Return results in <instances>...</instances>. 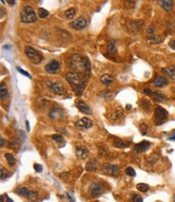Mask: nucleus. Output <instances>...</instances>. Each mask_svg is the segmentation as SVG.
I'll list each match as a JSON object with an SVG mask.
<instances>
[{"mask_svg":"<svg viewBox=\"0 0 175 202\" xmlns=\"http://www.w3.org/2000/svg\"><path fill=\"white\" fill-rule=\"evenodd\" d=\"M0 174H1V180H4L8 178V171L5 168H1L0 170Z\"/></svg>","mask_w":175,"mask_h":202,"instance_id":"obj_36","label":"nucleus"},{"mask_svg":"<svg viewBox=\"0 0 175 202\" xmlns=\"http://www.w3.org/2000/svg\"><path fill=\"white\" fill-rule=\"evenodd\" d=\"M75 13H76V11H75V8H71L70 9H68L67 11H65V17L67 18L68 20H71L74 17Z\"/></svg>","mask_w":175,"mask_h":202,"instance_id":"obj_29","label":"nucleus"},{"mask_svg":"<svg viewBox=\"0 0 175 202\" xmlns=\"http://www.w3.org/2000/svg\"><path fill=\"white\" fill-rule=\"evenodd\" d=\"M98 168V162L95 158H92L86 165V170L89 172L96 171Z\"/></svg>","mask_w":175,"mask_h":202,"instance_id":"obj_20","label":"nucleus"},{"mask_svg":"<svg viewBox=\"0 0 175 202\" xmlns=\"http://www.w3.org/2000/svg\"><path fill=\"white\" fill-rule=\"evenodd\" d=\"M124 1L128 6H133L134 2H136V0H124Z\"/></svg>","mask_w":175,"mask_h":202,"instance_id":"obj_45","label":"nucleus"},{"mask_svg":"<svg viewBox=\"0 0 175 202\" xmlns=\"http://www.w3.org/2000/svg\"><path fill=\"white\" fill-rule=\"evenodd\" d=\"M152 97H153V100L158 101V102H164L166 100V98H165V95L158 91L153 92V94H152Z\"/></svg>","mask_w":175,"mask_h":202,"instance_id":"obj_25","label":"nucleus"},{"mask_svg":"<svg viewBox=\"0 0 175 202\" xmlns=\"http://www.w3.org/2000/svg\"><path fill=\"white\" fill-rule=\"evenodd\" d=\"M161 38L159 36L156 35V34H153V35H150L148 38H147V41L150 44H158V43L161 42Z\"/></svg>","mask_w":175,"mask_h":202,"instance_id":"obj_27","label":"nucleus"},{"mask_svg":"<svg viewBox=\"0 0 175 202\" xmlns=\"http://www.w3.org/2000/svg\"><path fill=\"white\" fill-rule=\"evenodd\" d=\"M5 157L6 159H7V161H8V165H9L11 167H12L15 166V163H16V160H15V157H14L13 154L7 153V154H5Z\"/></svg>","mask_w":175,"mask_h":202,"instance_id":"obj_28","label":"nucleus"},{"mask_svg":"<svg viewBox=\"0 0 175 202\" xmlns=\"http://www.w3.org/2000/svg\"><path fill=\"white\" fill-rule=\"evenodd\" d=\"M61 68V63L56 59L51 60L45 66V71L49 74H56Z\"/></svg>","mask_w":175,"mask_h":202,"instance_id":"obj_13","label":"nucleus"},{"mask_svg":"<svg viewBox=\"0 0 175 202\" xmlns=\"http://www.w3.org/2000/svg\"><path fill=\"white\" fill-rule=\"evenodd\" d=\"M33 167H34V170L36 172H41L43 171V167L40 164H38V163H35L33 165Z\"/></svg>","mask_w":175,"mask_h":202,"instance_id":"obj_41","label":"nucleus"},{"mask_svg":"<svg viewBox=\"0 0 175 202\" xmlns=\"http://www.w3.org/2000/svg\"><path fill=\"white\" fill-rule=\"evenodd\" d=\"M48 88L50 91L56 95H62L65 92L64 84L60 81H56L54 83L50 84L48 85Z\"/></svg>","mask_w":175,"mask_h":202,"instance_id":"obj_11","label":"nucleus"},{"mask_svg":"<svg viewBox=\"0 0 175 202\" xmlns=\"http://www.w3.org/2000/svg\"><path fill=\"white\" fill-rule=\"evenodd\" d=\"M144 93H145V94H146L147 96H152L153 92L152 91L151 89H149V88H145V90H144Z\"/></svg>","mask_w":175,"mask_h":202,"instance_id":"obj_43","label":"nucleus"},{"mask_svg":"<svg viewBox=\"0 0 175 202\" xmlns=\"http://www.w3.org/2000/svg\"><path fill=\"white\" fill-rule=\"evenodd\" d=\"M68 59H69V65L71 68L74 70V71L90 75L91 67L89 58L86 57L84 58L78 54H74L70 56Z\"/></svg>","mask_w":175,"mask_h":202,"instance_id":"obj_1","label":"nucleus"},{"mask_svg":"<svg viewBox=\"0 0 175 202\" xmlns=\"http://www.w3.org/2000/svg\"><path fill=\"white\" fill-rule=\"evenodd\" d=\"M125 173H126V174L129 177H135L136 174L135 170L133 169V167H128L127 169L125 170Z\"/></svg>","mask_w":175,"mask_h":202,"instance_id":"obj_33","label":"nucleus"},{"mask_svg":"<svg viewBox=\"0 0 175 202\" xmlns=\"http://www.w3.org/2000/svg\"><path fill=\"white\" fill-rule=\"evenodd\" d=\"M52 138L54 141H56L58 144H61L63 141H64V139H63L62 136L61 135H58V134H56V135H53L52 136Z\"/></svg>","mask_w":175,"mask_h":202,"instance_id":"obj_35","label":"nucleus"},{"mask_svg":"<svg viewBox=\"0 0 175 202\" xmlns=\"http://www.w3.org/2000/svg\"><path fill=\"white\" fill-rule=\"evenodd\" d=\"M158 3L166 12H170L173 8V0H158Z\"/></svg>","mask_w":175,"mask_h":202,"instance_id":"obj_19","label":"nucleus"},{"mask_svg":"<svg viewBox=\"0 0 175 202\" xmlns=\"http://www.w3.org/2000/svg\"><path fill=\"white\" fill-rule=\"evenodd\" d=\"M77 108L79 110L80 112L86 114H92V110L85 101H78L76 103Z\"/></svg>","mask_w":175,"mask_h":202,"instance_id":"obj_16","label":"nucleus"},{"mask_svg":"<svg viewBox=\"0 0 175 202\" xmlns=\"http://www.w3.org/2000/svg\"><path fill=\"white\" fill-rule=\"evenodd\" d=\"M140 106L142 107L145 111H150V107H151V105H150V102L148 100H142L141 102H140Z\"/></svg>","mask_w":175,"mask_h":202,"instance_id":"obj_32","label":"nucleus"},{"mask_svg":"<svg viewBox=\"0 0 175 202\" xmlns=\"http://www.w3.org/2000/svg\"><path fill=\"white\" fill-rule=\"evenodd\" d=\"M173 200L175 201V195H174V197H173Z\"/></svg>","mask_w":175,"mask_h":202,"instance_id":"obj_53","label":"nucleus"},{"mask_svg":"<svg viewBox=\"0 0 175 202\" xmlns=\"http://www.w3.org/2000/svg\"><path fill=\"white\" fill-rule=\"evenodd\" d=\"M75 126L80 130H87L93 126V122L89 118L84 117L78 119V121L75 123Z\"/></svg>","mask_w":175,"mask_h":202,"instance_id":"obj_12","label":"nucleus"},{"mask_svg":"<svg viewBox=\"0 0 175 202\" xmlns=\"http://www.w3.org/2000/svg\"><path fill=\"white\" fill-rule=\"evenodd\" d=\"M169 46H170V47L171 49H173V50H175V40H171L169 42Z\"/></svg>","mask_w":175,"mask_h":202,"instance_id":"obj_44","label":"nucleus"},{"mask_svg":"<svg viewBox=\"0 0 175 202\" xmlns=\"http://www.w3.org/2000/svg\"><path fill=\"white\" fill-rule=\"evenodd\" d=\"M113 145L116 148H119V149H124V148L129 147L130 144L128 142L119 139V138H115L114 141H113Z\"/></svg>","mask_w":175,"mask_h":202,"instance_id":"obj_22","label":"nucleus"},{"mask_svg":"<svg viewBox=\"0 0 175 202\" xmlns=\"http://www.w3.org/2000/svg\"><path fill=\"white\" fill-rule=\"evenodd\" d=\"M37 14H38V15H39V17L41 18V19H45V18H46L48 16V15H49V12H48L46 9H45V8H40L38 9Z\"/></svg>","mask_w":175,"mask_h":202,"instance_id":"obj_30","label":"nucleus"},{"mask_svg":"<svg viewBox=\"0 0 175 202\" xmlns=\"http://www.w3.org/2000/svg\"><path fill=\"white\" fill-rule=\"evenodd\" d=\"M144 25H145V22L141 20H130L127 23V28L131 33L136 34L142 29Z\"/></svg>","mask_w":175,"mask_h":202,"instance_id":"obj_7","label":"nucleus"},{"mask_svg":"<svg viewBox=\"0 0 175 202\" xmlns=\"http://www.w3.org/2000/svg\"><path fill=\"white\" fill-rule=\"evenodd\" d=\"M100 81L104 85L109 86L114 82V77L110 74H103V76L100 77Z\"/></svg>","mask_w":175,"mask_h":202,"instance_id":"obj_21","label":"nucleus"},{"mask_svg":"<svg viewBox=\"0 0 175 202\" xmlns=\"http://www.w3.org/2000/svg\"><path fill=\"white\" fill-rule=\"evenodd\" d=\"M20 20L23 23L33 24L36 22L37 17L33 8L32 7L27 6L23 8L20 12Z\"/></svg>","mask_w":175,"mask_h":202,"instance_id":"obj_3","label":"nucleus"},{"mask_svg":"<svg viewBox=\"0 0 175 202\" xmlns=\"http://www.w3.org/2000/svg\"><path fill=\"white\" fill-rule=\"evenodd\" d=\"M16 193L18 195H20V197H25V198H27V199H30V200H33L36 199V197H37V193L34 191H32V190H29L28 188H26V187H21L17 188L16 190Z\"/></svg>","mask_w":175,"mask_h":202,"instance_id":"obj_10","label":"nucleus"},{"mask_svg":"<svg viewBox=\"0 0 175 202\" xmlns=\"http://www.w3.org/2000/svg\"><path fill=\"white\" fill-rule=\"evenodd\" d=\"M123 116V112L121 110H116V111L114 112V114H113V119H115V120H117V119H120Z\"/></svg>","mask_w":175,"mask_h":202,"instance_id":"obj_34","label":"nucleus"},{"mask_svg":"<svg viewBox=\"0 0 175 202\" xmlns=\"http://www.w3.org/2000/svg\"><path fill=\"white\" fill-rule=\"evenodd\" d=\"M151 146V143L147 141H143L136 144L134 146V153L135 154H141L143 152H145L146 150L149 149Z\"/></svg>","mask_w":175,"mask_h":202,"instance_id":"obj_14","label":"nucleus"},{"mask_svg":"<svg viewBox=\"0 0 175 202\" xmlns=\"http://www.w3.org/2000/svg\"><path fill=\"white\" fill-rule=\"evenodd\" d=\"M108 49V51H109V53L111 54V55H115V54H117V47H116V43H115V40L111 39V40L109 41Z\"/></svg>","mask_w":175,"mask_h":202,"instance_id":"obj_26","label":"nucleus"},{"mask_svg":"<svg viewBox=\"0 0 175 202\" xmlns=\"http://www.w3.org/2000/svg\"><path fill=\"white\" fill-rule=\"evenodd\" d=\"M76 155L80 159H86L89 155V150L84 146H78L76 148Z\"/></svg>","mask_w":175,"mask_h":202,"instance_id":"obj_18","label":"nucleus"},{"mask_svg":"<svg viewBox=\"0 0 175 202\" xmlns=\"http://www.w3.org/2000/svg\"><path fill=\"white\" fill-rule=\"evenodd\" d=\"M0 140H1V144H0V146L3 147V145H5V143H6L5 140H3V137H1V139Z\"/></svg>","mask_w":175,"mask_h":202,"instance_id":"obj_46","label":"nucleus"},{"mask_svg":"<svg viewBox=\"0 0 175 202\" xmlns=\"http://www.w3.org/2000/svg\"><path fill=\"white\" fill-rule=\"evenodd\" d=\"M131 108H132V106H131V105H128V106H126V109H127V110H130Z\"/></svg>","mask_w":175,"mask_h":202,"instance_id":"obj_49","label":"nucleus"},{"mask_svg":"<svg viewBox=\"0 0 175 202\" xmlns=\"http://www.w3.org/2000/svg\"><path fill=\"white\" fill-rule=\"evenodd\" d=\"M6 1H7V2L10 4V5H14L15 3V0H6Z\"/></svg>","mask_w":175,"mask_h":202,"instance_id":"obj_47","label":"nucleus"},{"mask_svg":"<svg viewBox=\"0 0 175 202\" xmlns=\"http://www.w3.org/2000/svg\"><path fill=\"white\" fill-rule=\"evenodd\" d=\"M69 26L74 30H83L87 26V21L85 18L80 16V17L77 18L76 20L72 21V22H70L69 24Z\"/></svg>","mask_w":175,"mask_h":202,"instance_id":"obj_8","label":"nucleus"},{"mask_svg":"<svg viewBox=\"0 0 175 202\" xmlns=\"http://www.w3.org/2000/svg\"><path fill=\"white\" fill-rule=\"evenodd\" d=\"M169 84V81L166 78H164V77H156L155 80H154V85L156 87H158V88H161V87H164V86L167 85Z\"/></svg>","mask_w":175,"mask_h":202,"instance_id":"obj_23","label":"nucleus"},{"mask_svg":"<svg viewBox=\"0 0 175 202\" xmlns=\"http://www.w3.org/2000/svg\"><path fill=\"white\" fill-rule=\"evenodd\" d=\"M26 126H27L28 131H30V127H29V123H28V121H26Z\"/></svg>","mask_w":175,"mask_h":202,"instance_id":"obj_48","label":"nucleus"},{"mask_svg":"<svg viewBox=\"0 0 175 202\" xmlns=\"http://www.w3.org/2000/svg\"><path fill=\"white\" fill-rule=\"evenodd\" d=\"M1 1H2V3H5V2H4L3 0H1Z\"/></svg>","mask_w":175,"mask_h":202,"instance_id":"obj_52","label":"nucleus"},{"mask_svg":"<svg viewBox=\"0 0 175 202\" xmlns=\"http://www.w3.org/2000/svg\"><path fill=\"white\" fill-rule=\"evenodd\" d=\"M0 97L1 100H5L8 97V89L5 83H1L0 85Z\"/></svg>","mask_w":175,"mask_h":202,"instance_id":"obj_24","label":"nucleus"},{"mask_svg":"<svg viewBox=\"0 0 175 202\" xmlns=\"http://www.w3.org/2000/svg\"><path fill=\"white\" fill-rule=\"evenodd\" d=\"M65 79L70 84L74 86V90L77 94H83V88L86 84V79L83 74L77 72V71H71V72H68L65 75Z\"/></svg>","mask_w":175,"mask_h":202,"instance_id":"obj_2","label":"nucleus"},{"mask_svg":"<svg viewBox=\"0 0 175 202\" xmlns=\"http://www.w3.org/2000/svg\"><path fill=\"white\" fill-rule=\"evenodd\" d=\"M174 132H175V131H174ZM170 140H173H173H175V134H174V136H173L172 137H170Z\"/></svg>","mask_w":175,"mask_h":202,"instance_id":"obj_51","label":"nucleus"},{"mask_svg":"<svg viewBox=\"0 0 175 202\" xmlns=\"http://www.w3.org/2000/svg\"><path fill=\"white\" fill-rule=\"evenodd\" d=\"M1 201L2 202H12L13 200L11 199H10L9 197H8V196L7 194H4V195H2L1 196Z\"/></svg>","mask_w":175,"mask_h":202,"instance_id":"obj_40","label":"nucleus"},{"mask_svg":"<svg viewBox=\"0 0 175 202\" xmlns=\"http://www.w3.org/2000/svg\"><path fill=\"white\" fill-rule=\"evenodd\" d=\"M140 132H141V134H142V135H145V134H146V132H147L148 126L145 124H140Z\"/></svg>","mask_w":175,"mask_h":202,"instance_id":"obj_38","label":"nucleus"},{"mask_svg":"<svg viewBox=\"0 0 175 202\" xmlns=\"http://www.w3.org/2000/svg\"><path fill=\"white\" fill-rule=\"evenodd\" d=\"M131 200H132V201H135V202H141V201H143V198L141 197H140L139 195L134 194V195H133V197H132V198H131Z\"/></svg>","mask_w":175,"mask_h":202,"instance_id":"obj_37","label":"nucleus"},{"mask_svg":"<svg viewBox=\"0 0 175 202\" xmlns=\"http://www.w3.org/2000/svg\"><path fill=\"white\" fill-rule=\"evenodd\" d=\"M25 54L27 57L30 59L31 62L34 64H39L43 60L42 55L32 46H28L25 47Z\"/></svg>","mask_w":175,"mask_h":202,"instance_id":"obj_4","label":"nucleus"},{"mask_svg":"<svg viewBox=\"0 0 175 202\" xmlns=\"http://www.w3.org/2000/svg\"><path fill=\"white\" fill-rule=\"evenodd\" d=\"M147 33H148L149 35H153V34H154V33H155V29H154V28L152 27V26H149V27L147 28Z\"/></svg>","mask_w":175,"mask_h":202,"instance_id":"obj_42","label":"nucleus"},{"mask_svg":"<svg viewBox=\"0 0 175 202\" xmlns=\"http://www.w3.org/2000/svg\"><path fill=\"white\" fill-rule=\"evenodd\" d=\"M103 171L109 176L116 177L120 173V168L118 165H111L105 163L103 166Z\"/></svg>","mask_w":175,"mask_h":202,"instance_id":"obj_9","label":"nucleus"},{"mask_svg":"<svg viewBox=\"0 0 175 202\" xmlns=\"http://www.w3.org/2000/svg\"><path fill=\"white\" fill-rule=\"evenodd\" d=\"M168 119V112L161 106H157L154 113V123L156 125L165 124Z\"/></svg>","mask_w":175,"mask_h":202,"instance_id":"obj_6","label":"nucleus"},{"mask_svg":"<svg viewBox=\"0 0 175 202\" xmlns=\"http://www.w3.org/2000/svg\"><path fill=\"white\" fill-rule=\"evenodd\" d=\"M105 187L103 184L98 182H93L88 187V194L90 197H98L104 193Z\"/></svg>","mask_w":175,"mask_h":202,"instance_id":"obj_5","label":"nucleus"},{"mask_svg":"<svg viewBox=\"0 0 175 202\" xmlns=\"http://www.w3.org/2000/svg\"><path fill=\"white\" fill-rule=\"evenodd\" d=\"M3 8H1V17H3Z\"/></svg>","mask_w":175,"mask_h":202,"instance_id":"obj_50","label":"nucleus"},{"mask_svg":"<svg viewBox=\"0 0 175 202\" xmlns=\"http://www.w3.org/2000/svg\"><path fill=\"white\" fill-rule=\"evenodd\" d=\"M16 70H18L19 71V72H20V73L22 74V75H23V76H27V77H28V78H32V76H31V75L28 72H27L26 71H24V70H23L22 68H20V67H17L16 68Z\"/></svg>","mask_w":175,"mask_h":202,"instance_id":"obj_39","label":"nucleus"},{"mask_svg":"<svg viewBox=\"0 0 175 202\" xmlns=\"http://www.w3.org/2000/svg\"><path fill=\"white\" fill-rule=\"evenodd\" d=\"M161 72L164 76L172 80H175V67L174 66H170L161 68Z\"/></svg>","mask_w":175,"mask_h":202,"instance_id":"obj_17","label":"nucleus"},{"mask_svg":"<svg viewBox=\"0 0 175 202\" xmlns=\"http://www.w3.org/2000/svg\"><path fill=\"white\" fill-rule=\"evenodd\" d=\"M65 115V112L63 111L62 109L61 108H54L51 110L48 113V117L53 120H59L61 119Z\"/></svg>","mask_w":175,"mask_h":202,"instance_id":"obj_15","label":"nucleus"},{"mask_svg":"<svg viewBox=\"0 0 175 202\" xmlns=\"http://www.w3.org/2000/svg\"><path fill=\"white\" fill-rule=\"evenodd\" d=\"M136 189H138V191H140V192H145L148 191L149 187H148V185L146 184L140 183V184H138L136 185Z\"/></svg>","mask_w":175,"mask_h":202,"instance_id":"obj_31","label":"nucleus"}]
</instances>
